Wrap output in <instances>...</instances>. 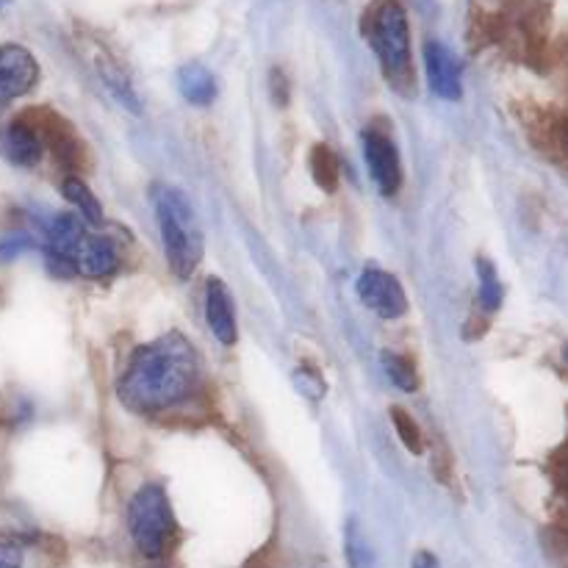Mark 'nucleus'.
I'll use <instances>...</instances> for the list:
<instances>
[{
	"instance_id": "nucleus-1",
	"label": "nucleus",
	"mask_w": 568,
	"mask_h": 568,
	"mask_svg": "<svg viewBox=\"0 0 568 568\" xmlns=\"http://www.w3.org/2000/svg\"><path fill=\"white\" fill-rule=\"evenodd\" d=\"M200 386L197 349L183 333L172 331L142 344L128 361L116 394L136 414H164L194 397Z\"/></svg>"
},
{
	"instance_id": "nucleus-2",
	"label": "nucleus",
	"mask_w": 568,
	"mask_h": 568,
	"mask_svg": "<svg viewBox=\"0 0 568 568\" xmlns=\"http://www.w3.org/2000/svg\"><path fill=\"white\" fill-rule=\"evenodd\" d=\"M125 519L133 547L144 560L161 564L170 558L178 544V521L164 486L144 483L128 503Z\"/></svg>"
},
{
	"instance_id": "nucleus-3",
	"label": "nucleus",
	"mask_w": 568,
	"mask_h": 568,
	"mask_svg": "<svg viewBox=\"0 0 568 568\" xmlns=\"http://www.w3.org/2000/svg\"><path fill=\"white\" fill-rule=\"evenodd\" d=\"M155 214H159L164 255L170 270L186 281L203 258V236H200L197 214L181 189H155Z\"/></svg>"
},
{
	"instance_id": "nucleus-4",
	"label": "nucleus",
	"mask_w": 568,
	"mask_h": 568,
	"mask_svg": "<svg viewBox=\"0 0 568 568\" xmlns=\"http://www.w3.org/2000/svg\"><path fill=\"white\" fill-rule=\"evenodd\" d=\"M369 44L394 87L410 81V28L399 0H377L369 11Z\"/></svg>"
},
{
	"instance_id": "nucleus-5",
	"label": "nucleus",
	"mask_w": 568,
	"mask_h": 568,
	"mask_svg": "<svg viewBox=\"0 0 568 568\" xmlns=\"http://www.w3.org/2000/svg\"><path fill=\"white\" fill-rule=\"evenodd\" d=\"M358 297L366 308L381 320H399L408 314V297L405 288L392 272L377 270V266H366L358 277Z\"/></svg>"
},
{
	"instance_id": "nucleus-6",
	"label": "nucleus",
	"mask_w": 568,
	"mask_h": 568,
	"mask_svg": "<svg viewBox=\"0 0 568 568\" xmlns=\"http://www.w3.org/2000/svg\"><path fill=\"white\" fill-rule=\"evenodd\" d=\"M364 155L372 181L377 183V189L386 197H394L399 186H403V161H399V150L394 139L388 133L377 131V128H366Z\"/></svg>"
},
{
	"instance_id": "nucleus-7",
	"label": "nucleus",
	"mask_w": 568,
	"mask_h": 568,
	"mask_svg": "<svg viewBox=\"0 0 568 568\" xmlns=\"http://www.w3.org/2000/svg\"><path fill=\"white\" fill-rule=\"evenodd\" d=\"M39 81V64L22 44L0 48V109L31 92Z\"/></svg>"
},
{
	"instance_id": "nucleus-8",
	"label": "nucleus",
	"mask_w": 568,
	"mask_h": 568,
	"mask_svg": "<svg viewBox=\"0 0 568 568\" xmlns=\"http://www.w3.org/2000/svg\"><path fill=\"white\" fill-rule=\"evenodd\" d=\"M70 266L78 275L92 277V281H103V277H111L120 270V253H116L111 239L87 231L81 242L75 244V250H72Z\"/></svg>"
},
{
	"instance_id": "nucleus-9",
	"label": "nucleus",
	"mask_w": 568,
	"mask_h": 568,
	"mask_svg": "<svg viewBox=\"0 0 568 568\" xmlns=\"http://www.w3.org/2000/svg\"><path fill=\"white\" fill-rule=\"evenodd\" d=\"M425 70L433 94H438L444 100H460V94H464V87H460V64L447 44L436 42V39H430L425 44Z\"/></svg>"
},
{
	"instance_id": "nucleus-10",
	"label": "nucleus",
	"mask_w": 568,
	"mask_h": 568,
	"mask_svg": "<svg viewBox=\"0 0 568 568\" xmlns=\"http://www.w3.org/2000/svg\"><path fill=\"white\" fill-rule=\"evenodd\" d=\"M205 322H209V331L214 333L216 342L225 344V347L236 344V311H233L231 292L220 277H209V283H205Z\"/></svg>"
},
{
	"instance_id": "nucleus-11",
	"label": "nucleus",
	"mask_w": 568,
	"mask_h": 568,
	"mask_svg": "<svg viewBox=\"0 0 568 568\" xmlns=\"http://www.w3.org/2000/svg\"><path fill=\"white\" fill-rule=\"evenodd\" d=\"M0 153L6 155V161H11L14 166H37L44 155V142L39 136L37 125L28 120H14L3 128L0 133Z\"/></svg>"
},
{
	"instance_id": "nucleus-12",
	"label": "nucleus",
	"mask_w": 568,
	"mask_h": 568,
	"mask_svg": "<svg viewBox=\"0 0 568 568\" xmlns=\"http://www.w3.org/2000/svg\"><path fill=\"white\" fill-rule=\"evenodd\" d=\"M178 89L192 105H211L216 98V81L203 64H183L178 70Z\"/></svg>"
},
{
	"instance_id": "nucleus-13",
	"label": "nucleus",
	"mask_w": 568,
	"mask_h": 568,
	"mask_svg": "<svg viewBox=\"0 0 568 568\" xmlns=\"http://www.w3.org/2000/svg\"><path fill=\"white\" fill-rule=\"evenodd\" d=\"M98 72H100V78H103L105 89L114 94V100L122 105V109L133 111V114H139V111H142V100H139V94L133 92L131 78L122 72V67H116L114 61H109V59H100Z\"/></svg>"
},
{
	"instance_id": "nucleus-14",
	"label": "nucleus",
	"mask_w": 568,
	"mask_h": 568,
	"mask_svg": "<svg viewBox=\"0 0 568 568\" xmlns=\"http://www.w3.org/2000/svg\"><path fill=\"white\" fill-rule=\"evenodd\" d=\"M61 189H64V197L75 205L78 216H81L83 222H89V225H103V209H100L98 197H94L92 189H89L81 178H64Z\"/></svg>"
},
{
	"instance_id": "nucleus-15",
	"label": "nucleus",
	"mask_w": 568,
	"mask_h": 568,
	"mask_svg": "<svg viewBox=\"0 0 568 568\" xmlns=\"http://www.w3.org/2000/svg\"><path fill=\"white\" fill-rule=\"evenodd\" d=\"M344 558H347V568H377L375 549L355 519H349L344 530Z\"/></svg>"
},
{
	"instance_id": "nucleus-16",
	"label": "nucleus",
	"mask_w": 568,
	"mask_h": 568,
	"mask_svg": "<svg viewBox=\"0 0 568 568\" xmlns=\"http://www.w3.org/2000/svg\"><path fill=\"white\" fill-rule=\"evenodd\" d=\"M311 175H314L316 186L322 189V192H336L338 189V175H342V164H338V155L333 153L327 144H316L314 150H311Z\"/></svg>"
},
{
	"instance_id": "nucleus-17",
	"label": "nucleus",
	"mask_w": 568,
	"mask_h": 568,
	"mask_svg": "<svg viewBox=\"0 0 568 568\" xmlns=\"http://www.w3.org/2000/svg\"><path fill=\"white\" fill-rule=\"evenodd\" d=\"M381 361H383V369H386L388 381H392L394 386L403 388V392H416V388H419V375H416L414 361L405 358V355H399V353H392V349H386Z\"/></svg>"
},
{
	"instance_id": "nucleus-18",
	"label": "nucleus",
	"mask_w": 568,
	"mask_h": 568,
	"mask_svg": "<svg viewBox=\"0 0 568 568\" xmlns=\"http://www.w3.org/2000/svg\"><path fill=\"white\" fill-rule=\"evenodd\" d=\"M477 277H480V305L486 311H497L503 305L505 288L503 281H499L497 270H494L491 261L480 258L477 261Z\"/></svg>"
},
{
	"instance_id": "nucleus-19",
	"label": "nucleus",
	"mask_w": 568,
	"mask_h": 568,
	"mask_svg": "<svg viewBox=\"0 0 568 568\" xmlns=\"http://www.w3.org/2000/svg\"><path fill=\"white\" fill-rule=\"evenodd\" d=\"M392 422H394V430H397L399 442L408 447V453H414V455L425 453V438H422L419 425H416V419L408 414V410L399 408V405H394Z\"/></svg>"
},
{
	"instance_id": "nucleus-20",
	"label": "nucleus",
	"mask_w": 568,
	"mask_h": 568,
	"mask_svg": "<svg viewBox=\"0 0 568 568\" xmlns=\"http://www.w3.org/2000/svg\"><path fill=\"white\" fill-rule=\"evenodd\" d=\"M294 386H297V392L303 394V397L316 399V403L327 394L325 377L316 369H311V366H300V369L294 372Z\"/></svg>"
},
{
	"instance_id": "nucleus-21",
	"label": "nucleus",
	"mask_w": 568,
	"mask_h": 568,
	"mask_svg": "<svg viewBox=\"0 0 568 568\" xmlns=\"http://www.w3.org/2000/svg\"><path fill=\"white\" fill-rule=\"evenodd\" d=\"M31 247V236H11V239H3V242H0V255H3V258H14V255H20L22 250H28Z\"/></svg>"
},
{
	"instance_id": "nucleus-22",
	"label": "nucleus",
	"mask_w": 568,
	"mask_h": 568,
	"mask_svg": "<svg viewBox=\"0 0 568 568\" xmlns=\"http://www.w3.org/2000/svg\"><path fill=\"white\" fill-rule=\"evenodd\" d=\"M0 568H22L20 547L0 541Z\"/></svg>"
},
{
	"instance_id": "nucleus-23",
	"label": "nucleus",
	"mask_w": 568,
	"mask_h": 568,
	"mask_svg": "<svg viewBox=\"0 0 568 568\" xmlns=\"http://www.w3.org/2000/svg\"><path fill=\"white\" fill-rule=\"evenodd\" d=\"M272 98H275L277 105H286L288 100V89H286V78L281 72H272Z\"/></svg>"
},
{
	"instance_id": "nucleus-24",
	"label": "nucleus",
	"mask_w": 568,
	"mask_h": 568,
	"mask_svg": "<svg viewBox=\"0 0 568 568\" xmlns=\"http://www.w3.org/2000/svg\"><path fill=\"white\" fill-rule=\"evenodd\" d=\"M410 568H442V560H438L433 552H427V549H422V552L414 555V564H410Z\"/></svg>"
},
{
	"instance_id": "nucleus-25",
	"label": "nucleus",
	"mask_w": 568,
	"mask_h": 568,
	"mask_svg": "<svg viewBox=\"0 0 568 568\" xmlns=\"http://www.w3.org/2000/svg\"><path fill=\"white\" fill-rule=\"evenodd\" d=\"M564 142H566V150H568V122H566V128H564Z\"/></svg>"
}]
</instances>
